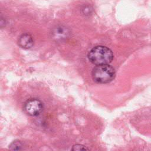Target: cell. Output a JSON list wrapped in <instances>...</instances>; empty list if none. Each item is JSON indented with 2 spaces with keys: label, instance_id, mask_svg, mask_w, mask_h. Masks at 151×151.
<instances>
[{
  "label": "cell",
  "instance_id": "8992f818",
  "mask_svg": "<svg viewBox=\"0 0 151 151\" xmlns=\"http://www.w3.org/2000/svg\"><path fill=\"white\" fill-rule=\"evenodd\" d=\"M22 144L19 141H14L9 145V148L11 150H20Z\"/></svg>",
  "mask_w": 151,
  "mask_h": 151
},
{
  "label": "cell",
  "instance_id": "7a4b0ae2",
  "mask_svg": "<svg viewBox=\"0 0 151 151\" xmlns=\"http://www.w3.org/2000/svg\"><path fill=\"white\" fill-rule=\"evenodd\" d=\"M91 76L96 83L106 84L114 78L116 71L111 66L108 64L99 65L93 69Z\"/></svg>",
  "mask_w": 151,
  "mask_h": 151
},
{
  "label": "cell",
  "instance_id": "52a82bcc",
  "mask_svg": "<svg viewBox=\"0 0 151 151\" xmlns=\"http://www.w3.org/2000/svg\"><path fill=\"white\" fill-rule=\"evenodd\" d=\"M73 150H88V148L86 147L81 145H76L73 146V148L71 149Z\"/></svg>",
  "mask_w": 151,
  "mask_h": 151
},
{
  "label": "cell",
  "instance_id": "5b68a950",
  "mask_svg": "<svg viewBox=\"0 0 151 151\" xmlns=\"http://www.w3.org/2000/svg\"><path fill=\"white\" fill-rule=\"evenodd\" d=\"M18 45L24 49H29L34 45V40L32 36L27 33L22 34L18 38Z\"/></svg>",
  "mask_w": 151,
  "mask_h": 151
},
{
  "label": "cell",
  "instance_id": "3957f363",
  "mask_svg": "<svg viewBox=\"0 0 151 151\" xmlns=\"http://www.w3.org/2000/svg\"><path fill=\"white\" fill-rule=\"evenodd\" d=\"M42 103L37 99H30L24 104V110L26 113L32 116L39 115L43 110Z\"/></svg>",
  "mask_w": 151,
  "mask_h": 151
},
{
  "label": "cell",
  "instance_id": "277c9868",
  "mask_svg": "<svg viewBox=\"0 0 151 151\" xmlns=\"http://www.w3.org/2000/svg\"><path fill=\"white\" fill-rule=\"evenodd\" d=\"M69 35L68 29L64 27L60 26L54 28L52 32L53 38L57 41H62L68 37Z\"/></svg>",
  "mask_w": 151,
  "mask_h": 151
},
{
  "label": "cell",
  "instance_id": "6da1fadb",
  "mask_svg": "<svg viewBox=\"0 0 151 151\" xmlns=\"http://www.w3.org/2000/svg\"><path fill=\"white\" fill-rule=\"evenodd\" d=\"M90 61L96 65L108 64L111 63L113 54L110 49L104 46H96L93 48L88 53Z\"/></svg>",
  "mask_w": 151,
  "mask_h": 151
},
{
  "label": "cell",
  "instance_id": "ba28073f",
  "mask_svg": "<svg viewBox=\"0 0 151 151\" xmlns=\"http://www.w3.org/2000/svg\"><path fill=\"white\" fill-rule=\"evenodd\" d=\"M83 11L84 12V14H88L90 13V12L91 11V8L90 6H85L83 8Z\"/></svg>",
  "mask_w": 151,
  "mask_h": 151
}]
</instances>
